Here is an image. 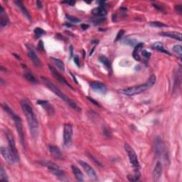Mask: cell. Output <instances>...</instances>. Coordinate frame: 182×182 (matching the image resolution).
Returning a JSON list of instances; mask_svg holds the SVG:
<instances>
[{"instance_id": "1", "label": "cell", "mask_w": 182, "mask_h": 182, "mask_svg": "<svg viewBox=\"0 0 182 182\" xmlns=\"http://www.w3.org/2000/svg\"><path fill=\"white\" fill-rule=\"evenodd\" d=\"M21 106L22 110H23L24 113V115L26 117V119H27L28 126L29 127L31 136L33 138L35 139L38 136V123L35 113L33 111L31 105L27 100H24L21 101Z\"/></svg>"}, {"instance_id": "2", "label": "cell", "mask_w": 182, "mask_h": 182, "mask_svg": "<svg viewBox=\"0 0 182 182\" xmlns=\"http://www.w3.org/2000/svg\"><path fill=\"white\" fill-rule=\"evenodd\" d=\"M155 82H156V76L154 75H152V76L149 77L148 80H147L145 83L139 85V86L131 87V88H126L125 89V90H123L122 92V93H124L129 96L140 94L141 93L145 92V90H149V88H151V87L154 85Z\"/></svg>"}, {"instance_id": "3", "label": "cell", "mask_w": 182, "mask_h": 182, "mask_svg": "<svg viewBox=\"0 0 182 182\" xmlns=\"http://www.w3.org/2000/svg\"><path fill=\"white\" fill-rule=\"evenodd\" d=\"M41 79H42V80H43V82L44 83V84H45L50 90L53 91V92L56 95V96H58L60 99H62V100L65 101L66 103H68V104L69 105V106L71 107L72 108L75 109V110H76L77 111L80 110V108L78 106H77V104L74 102L73 100H71V99H70L67 96H66V95H65L62 92V91H60L59 89H58L57 87H56L55 85L53 83L50 82V80L48 79V78H44V77H41Z\"/></svg>"}, {"instance_id": "4", "label": "cell", "mask_w": 182, "mask_h": 182, "mask_svg": "<svg viewBox=\"0 0 182 182\" xmlns=\"http://www.w3.org/2000/svg\"><path fill=\"white\" fill-rule=\"evenodd\" d=\"M40 163L44 167H47V169L51 172L53 174H54L58 178H63L64 177V172L62 169H60V167L56 164L55 163L51 162V161H40Z\"/></svg>"}, {"instance_id": "5", "label": "cell", "mask_w": 182, "mask_h": 182, "mask_svg": "<svg viewBox=\"0 0 182 182\" xmlns=\"http://www.w3.org/2000/svg\"><path fill=\"white\" fill-rule=\"evenodd\" d=\"M125 149L126 151L127 155H128L129 161L132 164V167H135L136 169H138L139 168V163L136 152L128 144L125 145Z\"/></svg>"}, {"instance_id": "6", "label": "cell", "mask_w": 182, "mask_h": 182, "mask_svg": "<svg viewBox=\"0 0 182 182\" xmlns=\"http://www.w3.org/2000/svg\"><path fill=\"white\" fill-rule=\"evenodd\" d=\"M10 116L13 118L14 121H15L16 129H17L18 134H19L21 145H23L24 147H25V139H24V132H23V127H22L21 118H20L19 116H17V115H15V112L12 113Z\"/></svg>"}, {"instance_id": "7", "label": "cell", "mask_w": 182, "mask_h": 182, "mask_svg": "<svg viewBox=\"0 0 182 182\" xmlns=\"http://www.w3.org/2000/svg\"><path fill=\"white\" fill-rule=\"evenodd\" d=\"M6 137H7L8 142H9V146L10 150L11 151L12 154H13L16 161H19V153H18L17 149V148H16V144H15V139H14L13 135H12L11 133L9 132V131H7V132H6Z\"/></svg>"}, {"instance_id": "8", "label": "cell", "mask_w": 182, "mask_h": 182, "mask_svg": "<svg viewBox=\"0 0 182 182\" xmlns=\"http://www.w3.org/2000/svg\"><path fill=\"white\" fill-rule=\"evenodd\" d=\"M73 136V127L70 124L64 125L63 129V142L65 145H68L71 142Z\"/></svg>"}, {"instance_id": "9", "label": "cell", "mask_w": 182, "mask_h": 182, "mask_svg": "<svg viewBox=\"0 0 182 182\" xmlns=\"http://www.w3.org/2000/svg\"><path fill=\"white\" fill-rule=\"evenodd\" d=\"M0 152L1 154L4 157V159L9 164H14L16 161L15 157H14L13 154L11 151L10 150L9 148H6V147H1L0 149Z\"/></svg>"}, {"instance_id": "10", "label": "cell", "mask_w": 182, "mask_h": 182, "mask_svg": "<svg viewBox=\"0 0 182 182\" xmlns=\"http://www.w3.org/2000/svg\"><path fill=\"white\" fill-rule=\"evenodd\" d=\"M78 163L80 164V165L83 168V169L86 171V172L87 173V174L88 175V177L90 178L91 179H96L97 178V174L96 173V171L93 167L91 166L88 164L86 161H83L82 160H79L78 161Z\"/></svg>"}, {"instance_id": "11", "label": "cell", "mask_w": 182, "mask_h": 182, "mask_svg": "<svg viewBox=\"0 0 182 182\" xmlns=\"http://www.w3.org/2000/svg\"><path fill=\"white\" fill-rule=\"evenodd\" d=\"M90 88H92V90H93L95 92L98 93L100 94H105L107 92V87L106 85L102 83L98 82V81H93L91 82Z\"/></svg>"}, {"instance_id": "12", "label": "cell", "mask_w": 182, "mask_h": 182, "mask_svg": "<svg viewBox=\"0 0 182 182\" xmlns=\"http://www.w3.org/2000/svg\"><path fill=\"white\" fill-rule=\"evenodd\" d=\"M154 151L157 154L161 155L165 151V145L160 137H157L154 142Z\"/></svg>"}, {"instance_id": "13", "label": "cell", "mask_w": 182, "mask_h": 182, "mask_svg": "<svg viewBox=\"0 0 182 182\" xmlns=\"http://www.w3.org/2000/svg\"><path fill=\"white\" fill-rule=\"evenodd\" d=\"M48 67H49V69L50 70V72H51L52 75H53L54 77L56 78V79H57L58 81H59L60 83H62L63 85H65V86H68V87H70V88H71V87H70V86L69 85V83H68L67 82V80H66V78H65L64 77H63L61 75H60L59 73H58L57 72V70H56L55 68H54V67H51L50 66H48Z\"/></svg>"}, {"instance_id": "14", "label": "cell", "mask_w": 182, "mask_h": 182, "mask_svg": "<svg viewBox=\"0 0 182 182\" xmlns=\"http://www.w3.org/2000/svg\"><path fill=\"white\" fill-rule=\"evenodd\" d=\"M28 56H29L30 60H31L34 66H37V67L41 66V61H40L39 58H38L36 52L34 51V50L31 47L28 48Z\"/></svg>"}, {"instance_id": "15", "label": "cell", "mask_w": 182, "mask_h": 182, "mask_svg": "<svg viewBox=\"0 0 182 182\" xmlns=\"http://www.w3.org/2000/svg\"><path fill=\"white\" fill-rule=\"evenodd\" d=\"M37 103L40 106H41L43 108H44L47 113L49 115H52L55 113V110H54V107L50 104L48 101H45V100H38Z\"/></svg>"}, {"instance_id": "16", "label": "cell", "mask_w": 182, "mask_h": 182, "mask_svg": "<svg viewBox=\"0 0 182 182\" xmlns=\"http://www.w3.org/2000/svg\"><path fill=\"white\" fill-rule=\"evenodd\" d=\"M161 174H162V165H161V163L160 161H158L157 163V164H156L153 171L154 180L156 181H159L161 176Z\"/></svg>"}, {"instance_id": "17", "label": "cell", "mask_w": 182, "mask_h": 182, "mask_svg": "<svg viewBox=\"0 0 182 182\" xmlns=\"http://www.w3.org/2000/svg\"><path fill=\"white\" fill-rule=\"evenodd\" d=\"M49 151L50 154H51L54 158L58 159H61L63 158V155L60 149L58 147L55 145H50L49 146Z\"/></svg>"}, {"instance_id": "18", "label": "cell", "mask_w": 182, "mask_h": 182, "mask_svg": "<svg viewBox=\"0 0 182 182\" xmlns=\"http://www.w3.org/2000/svg\"><path fill=\"white\" fill-rule=\"evenodd\" d=\"M161 36H167V37H170L174 39H177L178 41H181V34L177 31H165L160 33Z\"/></svg>"}, {"instance_id": "19", "label": "cell", "mask_w": 182, "mask_h": 182, "mask_svg": "<svg viewBox=\"0 0 182 182\" xmlns=\"http://www.w3.org/2000/svg\"><path fill=\"white\" fill-rule=\"evenodd\" d=\"M0 24L1 27H5L9 24V19H8L7 16L5 15V10H4L2 6H0Z\"/></svg>"}, {"instance_id": "20", "label": "cell", "mask_w": 182, "mask_h": 182, "mask_svg": "<svg viewBox=\"0 0 182 182\" xmlns=\"http://www.w3.org/2000/svg\"><path fill=\"white\" fill-rule=\"evenodd\" d=\"M143 46H144V44L142 43L137 44V45L135 46L134 50H133V53H132L133 58H134L136 60H138V61H139V60H141L140 57H139V51L142 49Z\"/></svg>"}, {"instance_id": "21", "label": "cell", "mask_w": 182, "mask_h": 182, "mask_svg": "<svg viewBox=\"0 0 182 182\" xmlns=\"http://www.w3.org/2000/svg\"><path fill=\"white\" fill-rule=\"evenodd\" d=\"M71 169H72V171H73V173L74 174L75 177H76V178L78 180V181H83V174L82 173V171L80 170V169L78 167H77L75 165H72L71 166Z\"/></svg>"}, {"instance_id": "22", "label": "cell", "mask_w": 182, "mask_h": 182, "mask_svg": "<svg viewBox=\"0 0 182 182\" xmlns=\"http://www.w3.org/2000/svg\"><path fill=\"white\" fill-rule=\"evenodd\" d=\"M15 3L16 4V5L19 8L20 10H21V11L22 12V14L25 16L26 17H27V19L28 20H31V16H30L29 11H27V9H26V7H24V5H23V3L21 2L20 1H15Z\"/></svg>"}, {"instance_id": "23", "label": "cell", "mask_w": 182, "mask_h": 182, "mask_svg": "<svg viewBox=\"0 0 182 182\" xmlns=\"http://www.w3.org/2000/svg\"><path fill=\"white\" fill-rule=\"evenodd\" d=\"M92 14L96 17H104L107 15V11L105 8L99 7L93 9Z\"/></svg>"}, {"instance_id": "24", "label": "cell", "mask_w": 182, "mask_h": 182, "mask_svg": "<svg viewBox=\"0 0 182 182\" xmlns=\"http://www.w3.org/2000/svg\"><path fill=\"white\" fill-rule=\"evenodd\" d=\"M153 48H154V49L159 50V51L162 52L164 54H167L168 55H171V54L169 53V51H168L167 50H166L164 48V45L162 43H161V42H156L153 44Z\"/></svg>"}, {"instance_id": "25", "label": "cell", "mask_w": 182, "mask_h": 182, "mask_svg": "<svg viewBox=\"0 0 182 182\" xmlns=\"http://www.w3.org/2000/svg\"><path fill=\"white\" fill-rule=\"evenodd\" d=\"M51 60L53 61L54 64L57 67L58 69H59L60 71H64L65 70V66L61 60L58 59V58H51Z\"/></svg>"}, {"instance_id": "26", "label": "cell", "mask_w": 182, "mask_h": 182, "mask_svg": "<svg viewBox=\"0 0 182 182\" xmlns=\"http://www.w3.org/2000/svg\"><path fill=\"white\" fill-rule=\"evenodd\" d=\"M99 60H100L102 64H104L108 70H111V68H112V66H111V63L108 58H106V56H100V57H99Z\"/></svg>"}, {"instance_id": "27", "label": "cell", "mask_w": 182, "mask_h": 182, "mask_svg": "<svg viewBox=\"0 0 182 182\" xmlns=\"http://www.w3.org/2000/svg\"><path fill=\"white\" fill-rule=\"evenodd\" d=\"M90 21H92V23L95 24V25H98V24H102L104 23V22H106V19L105 17H95L93 19H91Z\"/></svg>"}, {"instance_id": "28", "label": "cell", "mask_w": 182, "mask_h": 182, "mask_svg": "<svg viewBox=\"0 0 182 182\" xmlns=\"http://www.w3.org/2000/svg\"><path fill=\"white\" fill-rule=\"evenodd\" d=\"M123 43L127 44L129 46H136L137 45V40L133 39V38H130L129 37H126L123 39Z\"/></svg>"}, {"instance_id": "29", "label": "cell", "mask_w": 182, "mask_h": 182, "mask_svg": "<svg viewBox=\"0 0 182 182\" xmlns=\"http://www.w3.org/2000/svg\"><path fill=\"white\" fill-rule=\"evenodd\" d=\"M0 180L4 181H8L7 173H6L5 169H4L2 166H1V168H0Z\"/></svg>"}, {"instance_id": "30", "label": "cell", "mask_w": 182, "mask_h": 182, "mask_svg": "<svg viewBox=\"0 0 182 182\" xmlns=\"http://www.w3.org/2000/svg\"><path fill=\"white\" fill-rule=\"evenodd\" d=\"M24 76H25V78H27V80H28L30 82L34 83H37V80H36V78L33 76V75L31 73H29V72L25 73V74H24Z\"/></svg>"}, {"instance_id": "31", "label": "cell", "mask_w": 182, "mask_h": 182, "mask_svg": "<svg viewBox=\"0 0 182 182\" xmlns=\"http://www.w3.org/2000/svg\"><path fill=\"white\" fill-rule=\"evenodd\" d=\"M45 33H46V31H44V29H42L41 28L37 27V28H36L35 30H34V34H35L36 38H40Z\"/></svg>"}, {"instance_id": "32", "label": "cell", "mask_w": 182, "mask_h": 182, "mask_svg": "<svg viewBox=\"0 0 182 182\" xmlns=\"http://www.w3.org/2000/svg\"><path fill=\"white\" fill-rule=\"evenodd\" d=\"M149 24H150V26H151V27H167V25H166L165 24L162 23V22H160V21H154V22H150L149 23Z\"/></svg>"}, {"instance_id": "33", "label": "cell", "mask_w": 182, "mask_h": 182, "mask_svg": "<svg viewBox=\"0 0 182 182\" xmlns=\"http://www.w3.org/2000/svg\"><path fill=\"white\" fill-rule=\"evenodd\" d=\"M173 51L175 52L176 54L179 55V56H181L182 55V48L181 45H175L172 48Z\"/></svg>"}, {"instance_id": "34", "label": "cell", "mask_w": 182, "mask_h": 182, "mask_svg": "<svg viewBox=\"0 0 182 182\" xmlns=\"http://www.w3.org/2000/svg\"><path fill=\"white\" fill-rule=\"evenodd\" d=\"M66 19H67L68 21H70L72 23H75V24H78L80 22V20L79 19H78L77 17H73V16L70 15H66Z\"/></svg>"}, {"instance_id": "35", "label": "cell", "mask_w": 182, "mask_h": 182, "mask_svg": "<svg viewBox=\"0 0 182 182\" xmlns=\"http://www.w3.org/2000/svg\"><path fill=\"white\" fill-rule=\"evenodd\" d=\"M141 55H142V56H144L146 59H149V58L151 57V54L150 52L147 51V50H141Z\"/></svg>"}, {"instance_id": "36", "label": "cell", "mask_w": 182, "mask_h": 182, "mask_svg": "<svg viewBox=\"0 0 182 182\" xmlns=\"http://www.w3.org/2000/svg\"><path fill=\"white\" fill-rule=\"evenodd\" d=\"M124 34H125L124 30H122V29L120 30V31L118 33V34H117L116 38H115V41H119V40H120L123 36V35H124Z\"/></svg>"}, {"instance_id": "37", "label": "cell", "mask_w": 182, "mask_h": 182, "mask_svg": "<svg viewBox=\"0 0 182 182\" xmlns=\"http://www.w3.org/2000/svg\"><path fill=\"white\" fill-rule=\"evenodd\" d=\"M38 48L40 50H44V43L43 41H40L39 43H38Z\"/></svg>"}, {"instance_id": "38", "label": "cell", "mask_w": 182, "mask_h": 182, "mask_svg": "<svg viewBox=\"0 0 182 182\" xmlns=\"http://www.w3.org/2000/svg\"><path fill=\"white\" fill-rule=\"evenodd\" d=\"M87 98H88V100L90 101V102H92L93 103V104L96 105V106H99V107H100V104H99V103H98V102H97V101H96V100H93V98H89V97H87Z\"/></svg>"}, {"instance_id": "39", "label": "cell", "mask_w": 182, "mask_h": 182, "mask_svg": "<svg viewBox=\"0 0 182 182\" xmlns=\"http://www.w3.org/2000/svg\"><path fill=\"white\" fill-rule=\"evenodd\" d=\"M74 62H75V63H76L78 66H80V64H79V63H80V61H79V58H78V56H74Z\"/></svg>"}, {"instance_id": "40", "label": "cell", "mask_w": 182, "mask_h": 182, "mask_svg": "<svg viewBox=\"0 0 182 182\" xmlns=\"http://www.w3.org/2000/svg\"><path fill=\"white\" fill-rule=\"evenodd\" d=\"M176 10H177V11L179 12V14H181V11H182L181 5H177V6H176Z\"/></svg>"}, {"instance_id": "41", "label": "cell", "mask_w": 182, "mask_h": 182, "mask_svg": "<svg viewBox=\"0 0 182 182\" xmlns=\"http://www.w3.org/2000/svg\"><path fill=\"white\" fill-rule=\"evenodd\" d=\"M81 28L83 30H86V29H88V28H89V25H88V24H81Z\"/></svg>"}, {"instance_id": "42", "label": "cell", "mask_w": 182, "mask_h": 182, "mask_svg": "<svg viewBox=\"0 0 182 182\" xmlns=\"http://www.w3.org/2000/svg\"><path fill=\"white\" fill-rule=\"evenodd\" d=\"M63 3H66V4H68V5H70V6H73L76 2H75L74 1H70V2H63Z\"/></svg>"}, {"instance_id": "43", "label": "cell", "mask_w": 182, "mask_h": 182, "mask_svg": "<svg viewBox=\"0 0 182 182\" xmlns=\"http://www.w3.org/2000/svg\"><path fill=\"white\" fill-rule=\"evenodd\" d=\"M104 133H105V135H106L107 137H110V132H109V131L106 128L104 129Z\"/></svg>"}, {"instance_id": "44", "label": "cell", "mask_w": 182, "mask_h": 182, "mask_svg": "<svg viewBox=\"0 0 182 182\" xmlns=\"http://www.w3.org/2000/svg\"><path fill=\"white\" fill-rule=\"evenodd\" d=\"M36 5H37L38 8H41L42 7V2L41 1H37L36 2Z\"/></svg>"}, {"instance_id": "45", "label": "cell", "mask_w": 182, "mask_h": 182, "mask_svg": "<svg viewBox=\"0 0 182 182\" xmlns=\"http://www.w3.org/2000/svg\"><path fill=\"white\" fill-rule=\"evenodd\" d=\"M153 6H154V7L155 8H157V9L160 10V11H163V9L160 7V6H159V5H155V4H154V5H153Z\"/></svg>"}, {"instance_id": "46", "label": "cell", "mask_w": 182, "mask_h": 182, "mask_svg": "<svg viewBox=\"0 0 182 182\" xmlns=\"http://www.w3.org/2000/svg\"><path fill=\"white\" fill-rule=\"evenodd\" d=\"M14 56H17V58H18V59H20V58H19V56H17V55H16V54H14Z\"/></svg>"}]
</instances>
